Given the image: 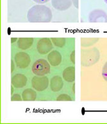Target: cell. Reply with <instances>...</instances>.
Masks as SVG:
<instances>
[{"label": "cell", "mask_w": 107, "mask_h": 124, "mask_svg": "<svg viewBox=\"0 0 107 124\" xmlns=\"http://www.w3.org/2000/svg\"><path fill=\"white\" fill-rule=\"evenodd\" d=\"M51 10L45 5H35L28 12L27 18L30 23H49L51 21Z\"/></svg>", "instance_id": "cell-1"}, {"label": "cell", "mask_w": 107, "mask_h": 124, "mask_svg": "<svg viewBox=\"0 0 107 124\" xmlns=\"http://www.w3.org/2000/svg\"><path fill=\"white\" fill-rule=\"evenodd\" d=\"M100 59V52L96 48L90 50H81V64L83 66H90Z\"/></svg>", "instance_id": "cell-2"}, {"label": "cell", "mask_w": 107, "mask_h": 124, "mask_svg": "<svg viewBox=\"0 0 107 124\" xmlns=\"http://www.w3.org/2000/svg\"><path fill=\"white\" fill-rule=\"evenodd\" d=\"M50 64L46 60L38 59L34 62L31 70L32 72L37 76H44L50 71Z\"/></svg>", "instance_id": "cell-3"}, {"label": "cell", "mask_w": 107, "mask_h": 124, "mask_svg": "<svg viewBox=\"0 0 107 124\" xmlns=\"http://www.w3.org/2000/svg\"><path fill=\"white\" fill-rule=\"evenodd\" d=\"M31 85L37 91H44L49 85V80L46 77H34L31 79Z\"/></svg>", "instance_id": "cell-4"}, {"label": "cell", "mask_w": 107, "mask_h": 124, "mask_svg": "<svg viewBox=\"0 0 107 124\" xmlns=\"http://www.w3.org/2000/svg\"><path fill=\"white\" fill-rule=\"evenodd\" d=\"M53 43L50 38H43L37 43V50L40 54L46 55L53 50Z\"/></svg>", "instance_id": "cell-5"}, {"label": "cell", "mask_w": 107, "mask_h": 124, "mask_svg": "<svg viewBox=\"0 0 107 124\" xmlns=\"http://www.w3.org/2000/svg\"><path fill=\"white\" fill-rule=\"evenodd\" d=\"M14 61L17 66L19 67V68L24 69L29 66L31 59L28 54L25 52H20L15 55Z\"/></svg>", "instance_id": "cell-6"}, {"label": "cell", "mask_w": 107, "mask_h": 124, "mask_svg": "<svg viewBox=\"0 0 107 124\" xmlns=\"http://www.w3.org/2000/svg\"><path fill=\"white\" fill-rule=\"evenodd\" d=\"M89 21L91 23L107 22V14L102 10H95L90 13L89 16Z\"/></svg>", "instance_id": "cell-7"}, {"label": "cell", "mask_w": 107, "mask_h": 124, "mask_svg": "<svg viewBox=\"0 0 107 124\" xmlns=\"http://www.w3.org/2000/svg\"><path fill=\"white\" fill-rule=\"evenodd\" d=\"M12 84L15 88H22L27 84L28 79L25 75L21 73L15 75L11 80Z\"/></svg>", "instance_id": "cell-8"}, {"label": "cell", "mask_w": 107, "mask_h": 124, "mask_svg": "<svg viewBox=\"0 0 107 124\" xmlns=\"http://www.w3.org/2000/svg\"><path fill=\"white\" fill-rule=\"evenodd\" d=\"M72 0H51L52 5L55 9L64 11L66 10L72 5Z\"/></svg>", "instance_id": "cell-9"}, {"label": "cell", "mask_w": 107, "mask_h": 124, "mask_svg": "<svg viewBox=\"0 0 107 124\" xmlns=\"http://www.w3.org/2000/svg\"><path fill=\"white\" fill-rule=\"evenodd\" d=\"M48 62L53 66H57L62 62V55L59 52L54 50L50 52L48 55Z\"/></svg>", "instance_id": "cell-10"}, {"label": "cell", "mask_w": 107, "mask_h": 124, "mask_svg": "<svg viewBox=\"0 0 107 124\" xmlns=\"http://www.w3.org/2000/svg\"><path fill=\"white\" fill-rule=\"evenodd\" d=\"M64 86L63 80L60 77L55 76L50 81V88L53 92H58L62 89Z\"/></svg>", "instance_id": "cell-11"}, {"label": "cell", "mask_w": 107, "mask_h": 124, "mask_svg": "<svg viewBox=\"0 0 107 124\" xmlns=\"http://www.w3.org/2000/svg\"><path fill=\"white\" fill-rule=\"evenodd\" d=\"M63 78L68 82H73L75 80V68L74 66L67 67L62 73Z\"/></svg>", "instance_id": "cell-12"}, {"label": "cell", "mask_w": 107, "mask_h": 124, "mask_svg": "<svg viewBox=\"0 0 107 124\" xmlns=\"http://www.w3.org/2000/svg\"><path fill=\"white\" fill-rule=\"evenodd\" d=\"M33 43V38H19L17 41V46L21 50H25L30 48Z\"/></svg>", "instance_id": "cell-13"}, {"label": "cell", "mask_w": 107, "mask_h": 124, "mask_svg": "<svg viewBox=\"0 0 107 124\" xmlns=\"http://www.w3.org/2000/svg\"><path fill=\"white\" fill-rule=\"evenodd\" d=\"M22 98L24 101H34L37 98V93L33 89L28 88L23 91Z\"/></svg>", "instance_id": "cell-14"}, {"label": "cell", "mask_w": 107, "mask_h": 124, "mask_svg": "<svg viewBox=\"0 0 107 124\" xmlns=\"http://www.w3.org/2000/svg\"><path fill=\"white\" fill-rule=\"evenodd\" d=\"M92 39H93V38H81V46H90L91 45H94V43H96L97 42V41L98 40V39H94V40H92Z\"/></svg>", "instance_id": "cell-15"}, {"label": "cell", "mask_w": 107, "mask_h": 124, "mask_svg": "<svg viewBox=\"0 0 107 124\" xmlns=\"http://www.w3.org/2000/svg\"><path fill=\"white\" fill-rule=\"evenodd\" d=\"M51 41L55 46L58 48H62L65 45V38H51Z\"/></svg>", "instance_id": "cell-16"}, {"label": "cell", "mask_w": 107, "mask_h": 124, "mask_svg": "<svg viewBox=\"0 0 107 124\" xmlns=\"http://www.w3.org/2000/svg\"><path fill=\"white\" fill-rule=\"evenodd\" d=\"M57 101H72V98L69 95L67 94H60L57 98Z\"/></svg>", "instance_id": "cell-17"}, {"label": "cell", "mask_w": 107, "mask_h": 124, "mask_svg": "<svg viewBox=\"0 0 107 124\" xmlns=\"http://www.w3.org/2000/svg\"><path fill=\"white\" fill-rule=\"evenodd\" d=\"M102 76L103 77L104 80L107 82V62L104 64L102 69Z\"/></svg>", "instance_id": "cell-18"}, {"label": "cell", "mask_w": 107, "mask_h": 124, "mask_svg": "<svg viewBox=\"0 0 107 124\" xmlns=\"http://www.w3.org/2000/svg\"><path fill=\"white\" fill-rule=\"evenodd\" d=\"M11 100L12 101H21L22 98L19 94H15L12 96Z\"/></svg>", "instance_id": "cell-19"}, {"label": "cell", "mask_w": 107, "mask_h": 124, "mask_svg": "<svg viewBox=\"0 0 107 124\" xmlns=\"http://www.w3.org/2000/svg\"><path fill=\"white\" fill-rule=\"evenodd\" d=\"M70 59L73 64H75V50H73L70 55Z\"/></svg>", "instance_id": "cell-20"}, {"label": "cell", "mask_w": 107, "mask_h": 124, "mask_svg": "<svg viewBox=\"0 0 107 124\" xmlns=\"http://www.w3.org/2000/svg\"><path fill=\"white\" fill-rule=\"evenodd\" d=\"M33 1H35V3L39 4H43L45 3H47L48 1H49L50 0H33Z\"/></svg>", "instance_id": "cell-21"}, {"label": "cell", "mask_w": 107, "mask_h": 124, "mask_svg": "<svg viewBox=\"0 0 107 124\" xmlns=\"http://www.w3.org/2000/svg\"><path fill=\"white\" fill-rule=\"evenodd\" d=\"M72 1L74 7L76 8H78V7H79V1H78V0H72Z\"/></svg>", "instance_id": "cell-22"}, {"label": "cell", "mask_w": 107, "mask_h": 124, "mask_svg": "<svg viewBox=\"0 0 107 124\" xmlns=\"http://www.w3.org/2000/svg\"><path fill=\"white\" fill-rule=\"evenodd\" d=\"M11 66H12L11 72L12 73L13 72L14 70V68H15V66H14V62L13 61H11Z\"/></svg>", "instance_id": "cell-23"}, {"label": "cell", "mask_w": 107, "mask_h": 124, "mask_svg": "<svg viewBox=\"0 0 107 124\" xmlns=\"http://www.w3.org/2000/svg\"><path fill=\"white\" fill-rule=\"evenodd\" d=\"M17 38H12V39H11V43H15V41H17Z\"/></svg>", "instance_id": "cell-24"}, {"label": "cell", "mask_w": 107, "mask_h": 124, "mask_svg": "<svg viewBox=\"0 0 107 124\" xmlns=\"http://www.w3.org/2000/svg\"><path fill=\"white\" fill-rule=\"evenodd\" d=\"M74 87H75V84H74V85H73V86H72V89H73V92H75V91H74Z\"/></svg>", "instance_id": "cell-25"}, {"label": "cell", "mask_w": 107, "mask_h": 124, "mask_svg": "<svg viewBox=\"0 0 107 124\" xmlns=\"http://www.w3.org/2000/svg\"><path fill=\"white\" fill-rule=\"evenodd\" d=\"M13 92H14V87H12V89H11V94H13Z\"/></svg>", "instance_id": "cell-26"}, {"label": "cell", "mask_w": 107, "mask_h": 124, "mask_svg": "<svg viewBox=\"0 0 107 124\" xmlns=\"http://www.w3.org/2000/svg\"><path fill=\"white\" fill-rule=\"evenodd\" d=\"M104 1L106 3H107V0H104Z\"/></svg>", "instance_id": "cell-27"}]
</instances>
